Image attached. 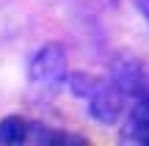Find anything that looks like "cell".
Returning a JSON list of instances; mask_svg holds the SVG:
<instances>
[{"instance_id": "cell-2", "label": "cell", "mask_w": 149, "mask_h": 146, "mask_svg": "<svg viewBox=\"0 0 149 146\" xmlns=\"http://www.w3.org/2000/svg\"><path fill=\"white\" fill-rule=\"evenodd\" d=\"M124 99H127V97L113 86V80H100L97 91L86 99V105H88V116L97 121V124L111 127V124H116V121L122 119Z\"/></svg>"}, {"instance_id": "cell-3", "label": "cell", "mask_w": 149, "mask_h": 146, "mask_svg": "<svg viewBox=\"0 0 149 146\" xmlns=\"http://www.w3.org/2000/svg\"><path fill=\"white\" fill-rule=\"evenodd\" d=\"M111 80L127 99L149 91L146 69L141 66V61L135 58V55H116V61H113V66H111Z\"/></svg>"}, {"instance_id": "cell-5", "label": "cell", "mask_w": 149, "mask_h": 146, "mask_svg": "<svg viewBox=\"0 0 149 146\" xmlns=\"http://www.w3.org/2000/svg\"><path fill=\"white\" fill-rule=\"evenodd\" d=\"M31 135V124L19 116H8L0 121V143H22Z\"/></svg>"}, {"instance_id": "cell-6", "label": "cell", "mask_w": 149, "mask_h": 146, "mask_svg": "<svg viewBox=\"0 0 149 146\" xmlns=\"http://www.w3.org/2000/svg\"><path fill=\"white\" fill-rule=\"evenodd\" d=\"M135 6H138V11H141V17L146 19V25H149V0H133Z\"/></svg>"}, {"instance_id": "cell-4", "label": "cell", "mask_w": 149, "mask_h": 146, "mask_svg": "<svg viewBox=\"0 0 149 146\" xmlns=\"http://www.w3.org/2000/svg\"><path fill=\"white\" fill-rule=\"evenodd\" d=\"M122 141L127 143H149V91L130 99V110L122 127Z\"/></svg>"}, {"instance_id": "cell-1", "label": "cell", "mask_w": 149, "mask_h": 146, "mask_svg": "<svg viewBox=\"0 0 149 146\" xmlns=\"http://www.w3.org/2000/svg\"><path fill=\"white\" fill-rule=\"evenodd\" d=\"M28 75L36 86L50 88L58 86L66 77V50L58 42H47L31 55V66H28Z\"/></svg>"}]
</instances>
